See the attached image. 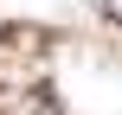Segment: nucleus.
<instances>
[{
	"mask_svg": "<svg viewBox=\"0 0 122 115\" xmlns=\"http://www.w3.org/2000/svg\"><path fill=\"white\" fill-rule=\"evenodd\" d=\"M103 13H109V19H116V26H122V0H103Z\"/></svg>",
	"mask_w": 122,
	"mask_h": 115,
	"instance_id": "obj_1",
	"label": "nucleus"
}]
</instances>
